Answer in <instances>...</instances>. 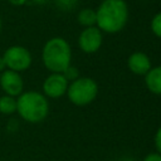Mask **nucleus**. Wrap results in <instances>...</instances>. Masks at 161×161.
I'll return each instance as SVG.
<instances>
[{"mask_svg":"<svg viewBox=\"0 0 161 161\" xmlns=\"http://www.w3.org/2000/svg\"><path fill=\"white\" fill-rule=\"evenodd\" d=\"M97 25L106 33L122 30L128 19V6L123 0H104L96 10Z\"/></svg>","mask_w":161,"mask_h":161,"instance_id":"f257e3e1","label":"nucleus"},{"mask_svg":"<svg viewBox=\"0 0 161 161\" xmlns=\"http://www.w3.org/2000/svg\"><path fill=\"white\" fill-rule=\"evenodd\" d=\"M44 65L53 73H63L70 65L72 52L67 40L63 38L49 39L42 53Z\"/></svg>","mask_w":161,"mask_h":161,"instance_id":"f03ea898","label":"nucleus"},{"mask_svg":"<svg viewBox=\"0 0 161 161\" xmlns=\"http://www.w3.org/2000/svg\"><path fill=\"white\" fill-rule=\"evenodd\" d=\"M16 111L20 117L30 123L42 122L49 111L45 97L38 92H25L16 99Z\"/></svg>","mask_w":161,"mask_h":161,"instance_id":"7ed1b4c3","label":"nucleus"},{"mask_svg":"<svg viewBox=\"0 0 161 161\" xmlns=\"http://www.w3.org/2000/svg\"><path fill=\"white\" fill-rule=\"evenodd\" d=\"M67 93L72 103L77 106H86L96 98L98 86L92 78H77L70 83V86H68Z\"/></svg>","mask_w":161,"mask_h":161,"instance_id":"20e7f679","label":"nucleus"},{"mask_svg":"<svg viewBox=\"0 0 161 161\" xmlns=\"http://www.w3.org/2000/svg\"><path fill=\"white\" fill-rule=\"evenodd\" d=\"M3 59L5 62V67L15 72L25 70L31 64V55L29 50L21 45H13L8 48L3 55Z\"/></svg>","mask_w":161,"mask_h":161,"instance_id":"39448f33","label":"nucleus"},{"mask_svg":"<svg viewBox=\"0 0 161 161\" xmlns=\"http://www.w3.org/2000/svg\"><path fill=\"white\" fill-rule=\"evenodd\" d=\"M78 44L84 53H94L102 45V33L96 26L86 28L78 39Z\"/></svg>","mask_w":161,"mask_h":161,"instance_id":"423d86ee","label":"nucleus"},{"mask_svg":"<svg viewBox=\"0 0 161 161\" xmlns=\"http://www.w3.org/2000/svg\"><path fill=\"white\" fill-rule=\"evenodd\" d=\"M0 86L3 88V91L8 94V96H19L23 92V79L20 77V74L15 70H3L1 75H0Z\"/></svg>","mask_w":161,"mask_h":161,"instance_id":"0eeeda50","label":"nucleus"},{"mask_svg":"<svg viewBox=\"0 0 161 161\" xmlns=\"http://www.w3.org/2000/svg\"><path fill=\"white\" fill-rule=\"evenodd\" d=\"M68 89V80L62 73H52L43 83L44 93L50 98L63 96Z\"/></svg>","mask_w":161,"mask_h":161,"instance_id":"6e6552de","label":"nucleus"},{"mask_svg":"<svg viewBox=\"0 0 161 161\" xmlns=\"http://www.w3.org/2000/svg\"><path fill=\"white\" fill-rule=\"evenodd\" d=\"M127 65L132 73L143 75L151 69V60L145 53L136 52L130 55V58L127 60Z\"/></svg>","mask_w":161,"mask_h":161,"instance_id":"1a4fd4ad","label":"nucleus"},{"mask_svg":"<svg viewBox=\"0 0 161 161\" xmlns=\"http://www.w3.org/2000/svg\"><path fill=\"white\" fill-rule=\"evenodd\" d=\"M145 75H146L145 82L148 91L161 96V65L151 68Z\"/></svg>","mask_w":161,"mask_h":161,"instance_id":"9d476101","label":"nucleus"},{"mask_svg":"<svg viewBox=\"0 0 161 161\" xmlns=\"http://www.w3.org/2000/svg\"><path fill=\"white\" fill-rule=\"evenodd\" d=\"M77 20L80 25L88 28V26H93L96 25L97 23V15H96V11L92 10V9H83L79 11L78 16H77Z\"/></svg>","mask_w":161,"mask_h":161,"instance_id":"9b49d317","label":"nucleus"},{"mask_svg":"<svg viewBox=\"0 0 161 161\" xmlns=\"http://www.w3.org/2000/svg\"><path fill=\"white\" fill-rule=\"evenodd\" d=\"M16 111V101L11 96L0 97V112L4 114H11Z\"/></svg>","mask_w":161,"mask_h":161,"instance_id":"f8f14e48","label":"nucleus"},{"mask_svg":"<svg viewBox=\"0 0 161 161\" xmlns=\"http://www.w3.org/2000/svg\"><path fill=\"white\" fill-rule=\"evenodd\" d=\"M151 30L158 38H161V13L156 14L151 20Z\"/></svg>","mask_w":161,"mask_h":161,"instance_id":"ddd939ff","label":"nucleus"},{"mask_svg":"<svg viewBox=\"0 0 161 161\" xmlns=\"http://www.w3.org/2000/svg\"><path fill=\"white\" fill-rule=\"evenodd\" d=\"M64 77H65V79L67 80H75L77 78H78V69L75 68V67H72V65H69L63 73H62Z\"/></svg>","mask_w":161,"mask_h":161,"instance_id":"4468645a","label":"nucleus"},{"mask_svg":"<svg viewBox=\"0 0 161 161\" xmlns=\"http://www.w3.org/2000/svg\"><path fill=\"white\" fill-rule=\"evenodd\" d=\"M78 0H55L57 5L60 8V9H64V10H68V9H72L75 4H77Z\"/></svg>","mask_w":161,"mask_h":161,"instance_id":"2eb2a0df","label":"nucleus"},{"mask_svg":"<svg viewBox=\"0 0 161 161\" xmlns=\"http://www.w3.org/2000/svg\"><path fill=\"white\" fill-rule=\"evenodd\" d=\"M155 145H156L158 153H161V127L157 130V132L155 135Z\"/></svg>","mask_w":161,"mask_h":161,"instance_id":"dca6fc26","label":"nucleus"},{"mask_svg":"<svg viewBox=\"0 0 161 161\" xmlns=\"http://www.w3.org/2000/svg\"><path fill=\"white\" fill-rule=\"evenodd\" d=\"M143 161H161V153H148Z\"/></svg>","mask_w":161,"mask_h":161,"instance_id":"f3484780","label":"nucleus"},{"mask_svg":"<svg viewBox=\"0 0 161 161\" xmlns=\"http://www.w3.org/2000/svg\"><path fill=\"white\" fill-rule=\"evenodd\" d=\"M6 1L10 3L14 6H21V5H24L26 3V0H6Z\"/></svg>","mask_w":161,"mask_h":161,"instance_id":"a211bd4d","label":"nucleus"},{"mask_svg":"<svg viewBox=\"0 0 161 161\" xmlns=\"http://www.w3.org/2000/svg\"><path fill=\"white\" fill-rule=\"evenodd\" d=\"M5 69V62L3 59V57H0V72H3Z\"/></svg>","mask_w":161,"mask_h":161,"instance_id":"6ab92c4d","label":"nucleus"},{"mask_svg":"<svg viewBox=\"0 0 161 161\" xmlns=\"http://www.w3.org/2000/svg\"><path fill=\"white\" fill-rule=\"evenodd\" d=\"M33 3H35V4H45L48 0H31Z\"/></svg>","mask_w":161,"mask_h":161,"instance_id":"aec40b11","label":"nucleus"},{"mask_svg":"<svg viewBox=\"0 0 161 161\" xmlns=\"http://www.w3.org/2000/svg\"><path fill=\"white\" fill-rule=\"evenodd\" d=\"M0 30H1V18H0Z\"/></svg>","mask_w":161,"mask_h":161,"instance_id":"412c9836","label":"nucleus"},{"mask_svg":"<svg viewBox=\"0 0 161 161\" xmlns=\"http://www.w3.org/2000/svg\"><path fill=\"white\" fill-rule=\"evenodd\" d=\"M123 161H131V160H123Z\"/></svg>","mask_w":161,"mask_h":161,"instance_id":"4be33fe9","label":"nucleus"}]
</instances>
